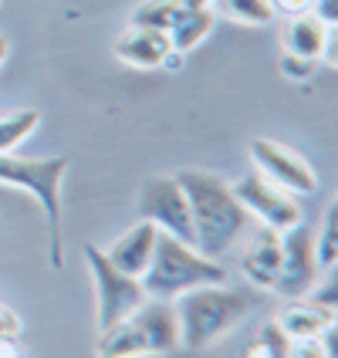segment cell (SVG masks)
<instances>
[{
	"instance_id": "obj_8",
	"label": "cell",
	"mask_w": 338,
	"mask_h": 358,
	"mask_svg": "<svg viewBox=\"0 0 338 358\" xmlns=\"http://www.w3.org/2000/svg\"><path fill=\"white\" fill-rule=\"evenodd\" d=\"M318 278L321 267L315 260V230L301 220L281 234V271L274 291L281 298H308Z\"/></svg>"
},
{
	"instance_id": "obj_27",
	"label": "cell",
	"mask_w": 338,
	"mask_h": 358,
	"mask_svg": "<svg viewBox=\"0 0 338 358\" xmlns=\"http://www.w3.org/2000/svg\"><path fill=\"white\" fill-rule=\"evenodd\" d=\"M179 64H183V55H179V51H169V55L162 58V64H160V68H169V71H176Z\"/></svg>"
},
{
	"instance_id": "obj_11",
	"label": "cell",
	"mask_w": 338,
	"mask_h": 358,
	"mask_svg": "<svg viewBox=\"0 0 338 358\" xmlns=\"http://www.w3.org/2000/svg\"><path fill=\"white\" fill-rule=\"evenodd\" d=\"M240 271L254 287L274 291L281 271V230L260 227L258 234L251 237V243H247L244 257H240Z\"/></svg>"
},
{
	"instance_id": "obj_25",
	"label": "cell",
	"mask_w": 338,
	"mask_h": 358,
	"mask_svg": "<svg viewBox=\"0 0 338 358\" xmlns=\"http://www.w3.org/2000/svg\"><path fill=\"white\" fill-rule=\"evenodd\" d=\"M271 3H274V10L284 14V17H298V14H308V10H311L315 0H271Z\"/></svg>"
},
{
	"instance_id": "obj_26",
	"label": "cell",
	"mask_w": 338,
	"mask_h": 358,
	"mask_svg": "<svg viewBox=\"0 0 338 358\" xmlns=\"http://www.w3.org/2000/svg\"><path fill=\"white\" fill-rule=\"evenodd\" d=\"M0 358H20L17 341H0Z\"/></svg>"
},
{
	"instance_id": "obj_18",
	"label": "cell",
	"mask_w": 338,
	"mask_h": 358,
	"mask_svg": "<svg viewBox=\"0 0 338 358\" xmlns=\"http://www.w3.org/2000/svg\"><path fill=\"white\" fill-rule=\"evenodd\" d=\"M213 10H223L230 20L237 24H251V27H264L278 17L274 3L271 0H217Z\"/></svg>"
},
{
	"instance_id": "obj_12",
	"label": "cell",
	"mask_w": 338,
	"mask_h": 358,
	"mask_svg": "<svg viewBox=\"0 0 338 358\" xmlns=\"http://www.w3.org/2000/svg\"><path fill=\"white\" fill-rule=\"evenodd\" d=\"M156 240H160L156 223L139 220L129 234H122V237L105 250V257H108L112 267H119L122 274H129V278H142V271L149 267V260H153V254H156Z\"/></svg>"
},
{
	"instance_id": "obj_21",
	"label": "cell",
	"mask_w": 338,
	"mask_h": 358,
	"mask_svg": "<svg viewBox=\"0 0 338 358\" xmlns=\"http://www.w3.org/2000/svg\"><path fill=\"white\" fill-rule=\"evenodd\" d=\"M315 64H318V61H308V58H298V55L281 51V75H288V78H295V81H308V78H311Z\"/></svg>"
},
{
	"instance_id": "obj_9",
	"label": "cell",
	"mask_w": 338,
	"mask_h": 358,
	"mask_svg": "<svg viewBox=\"0 0 338 358\" xmlns=\"http://www.w3.org/2000/svg\"><path fill=\"white\" fill-rule=\"evenodd\" d=\"M139 217L156 223L160 234L193 243V217H190V203H186V193L176 176H156L142 182Z\"/></svg>"
},
{
	"instance_id": "obj_6",
	"label": "cell",
	"mask_w": 338,
	"mask_h": 358,
	"mask_svg": "<svg viewBox=\"0 0 338 358\" xmlns=\"http://www.w3.org/2000/svg\"><path fill=\"white\" fill-rule=\"evenodd\" d=\"M81 250H85V264H88L92 284H95V328L108 331L115 321H122L129 311L139 308L146 301V291H142L139 278H129V274H122L119 267H112L105 250H99L95 243H85Z\"/></svg>"
},
{
	"instance_id": "obj_23",
	"label": "cell",
	"mask_w": 338,
	"mask_h": 358,
	"mask_svg": "<svg viewBox=\"0 0 338 358\" xmlns=\"http://www.w3.org/2000/svg\"><path fill=\"white\" fill-rule=\"evenodd\" d=\"M17 338H20V318L7 304H0V341H17Z\"/></svg>"
},
{
	"instance_id": "obj_7",
	"label": "cell",
	"mask_w": 338,
	"mask_h": 358,
	"mask_svg": "<svg viewBox=\"0 0 338 358\" xmlns=\"http://www.w3.org/2000/svg\"><path fill=\"white\" fill-rule=\"evenodd\" d=\"M230 189H234V196L240 199V206L251 213V217H258L264 227H271V230H288V227H295L304 220L301 213V203L295 193H288L284 186H278L274 179H267L264 173H247V176H240L237 182H230Z\"/></svg>"
},
{
	"instance_id": "obj_3",
	"label": "cell",
	"mask_w": 338,
	"mask_h": 358,
	"mask_svg": "<svg viewBox=\"0 0 338 358\" xmlns=\"http://www.w3.org/2000/svg\"><path fill=\"white\" fill-rule=\"evenodd\" d=\"M179 348V331L169 301L146 298L115 321L108 331H99L95 358H162Z\"/></svg>"
},
{
	"instance_id": "obj_24",
	"label": "cell",
	"mask_w": 338,
	"mask_h": 358,
	"mask_svg": "<svg viewBox=\"0 0 338 358\" xmlns=\"http://www.w3.org/2000/svg\"><path fill=\"white\" fill-rule=\"evenodd\" d=\"M308 14H315L325 27H335L338 24V0H315Z\"/></svg>"
},
{
	"instance_id": "obj_19",
	"label": "cell",
	"mask_w": 338,
	"mask_h": 358,
	"mask_svg": "<svg viewBox=\"0 0 338 358\" xmlns=\"http://www.w3.org/2000/svg\"><path fill=\"white\" fill-rule=\"evenodd\" d=\"M38 108H20V112H10V115H0V152H14L20 142L38 129Z\"/></svg>"
},
{
	"instance_id": "obj_13",
	"label": "cell",
	"mask_w": 338,
	"mask_h": 358,
	"mask_svg": "<svg viewBox=\"0 0 338 358\" xmlns=\"http://www.w3.org/2000/svg\"><path fill=\"white\" fill-rule=\"evenodd\" d=\"M115 58H122L132 68H160L162 58L173 51L169 34L156 31V27H139V24H129V31L115 41Z\"/></svg>"
},
{
	"instance_id": "obj_5",
	"label": "cell",
	"mask_w": 338,
	"mask_h": 358,
	"mask_svg": "<svg viewBox=\"0 0 338 358\" xmlns=\"http://www.w3.org/2000/svg\"><path fill=\"white\" fill-rule=\"evenodd\" d=\"M71 159L68 156H48V159H20L14 152H0V182L17 186L41 206L51 234V264H64V247H61V182L68 173Z\"/></svg>"
},
{
	"instance_id": "obj_10",
	"label": "cell",
	"mask_w": 338,
	"mask_h": 358,
	"mask_svg": "<svg viewBox=\"0 0 338 358\" xmlns=\"http://www.w3.org/2000/svg\"><path fill=\"white\" fill-rule=\"evenodd\" d=\"M251 159L258 166V173H264L267 179H274L278 186H284L288 193L295 196H308L318 189V176L311 169V162H304L284 142H274V139H251Z\"/></svg>"
},
{
	"instance_id": "obj_20",
	"label": "cell",
	"mask_w": 338,
	"mask_h": 358,
	"mask_svg": "<svg viewBox=\"0 0 338 358\" xmlns=\"http://www.w3.org/2000/svg\"><path fill=\"white\" fill-rule=\"evenodd\" d=\"M288 345H291V338L281 331L278 321H267L264 331L258 335V341L251 345L247 358H288Z\"/></svg>"
},
{
	"instance_id": "obj_28",
	"label": "cell",
	"mask_w": 338,
	"mask_h": 358,
	"mask_svg": "<svg viewBox=\"0 0 338 358\" xmlns=\"http://www.w3.org/2000/svg\"><path fill=\"white\" fill-rule=\"evenodd\" d=\"M7 51H10V44H7V38L0 34V64H3V58H7Z\"/></svg>"
},
{
	"instance_id": "obj_2",
	"label": "cell",
	"mask_w": 338,
	"mask_h": 358,
	"mask_svg": "<svg viewBox=\"0 0 338 358\" xmlns=\"http://www.w3.org/2000/svg\"><path fill=\"white\" fill-rule=\"evenodd\" d=\"M169 304H173V318H176L179 348H190V352H203V348L217 345L220 338H227L251 311L247 298L223 284L190 287V291L176 294Z\"/></svg>"
},
{
	"instance_id": "obj_4",
	"label": "cell",
	"mask_w": 338,
	"mask_h": 358,
	"mask_svg": "<svg viewBox=\"0 0 338 358\" xmlns=\"http://www.w3.org/2000/svg\"><path fill=\"white\" fill-rule=\"evenodd\" d=\"M227 280V267L213 257H203L193 243L160 234L156 240V254L149 260V267L142 271V291L146 298L156 301H173L176 294L199 287V284H220Z\"/></svg>"
},
{
	"instance_id": "obj_16",
	"label": "cell",
	"mask_w": 338,
	"mask_h": 358,
	"mask_svg": "<svg viewBox=\"0 0 338 358\" xmlns=\"http://www.w3.org/2000/svg\"><path fill=\"white\" fill-rule=\"evenodd\" d=\"M213 20H217V10H210V7H203V10H186V14L173 24V31H169L173 51H179V55L193 51L199 41L213 31Z\"/></svg>"
},
{
	"instance_id": "obj_17",
	"label": "cell",
	"mask_w": 338,
	"mask_h": 358,
	"mask_svg": "<svg viewBox=\"0 0 338 358\" xmlns=\"http://www.w3.org/2000/svg\"><path fill=\"white\" fill-rule=\"evenodd\" d=\"M315 260H318L321 274L335 271L338 264V203H328L318 230H315Z\"/></svg>"
},
{
	"instance_id": "obj_22",
	"label": "cell",
	"mask_w": 338,
	"mask_h": 358,
	"mask_svg": "<svg viewBox=\"0 0 338 358\" xmlns=\"http://www.w3.org/2000/svg\"><path fill=\"white\" fill-rule=\"evenodd\" d=\"M288 358H332V355H328V348H325L321 335H315V338H291V345H288Z\"/></svg>"
},
{
	"instance_id": "obj_1",
	"label": "cell",
	"mask_w": 338,
	"mask_h": 358,
	"mask_svg": "<svg viewBox=\"0 0 338 358\" xmlns=\"http://www.w3.org/2000/svg\"><path fill=\"white\" fill-rule=\"evenodd\" d=\"M176 179L186 193L190 217H193V247L203 257L213 260L230 254V247L244 237L251 223V213L240 206L230 182L203 169H183L176 173Z\"/></svg>"
},
{
	"instance_id": "obj_15",
	"label": "cell",
	"mask_w": 338,
	"mask_h": 358,
	"mask_svg": "<svg viewBox=\"0 0 338 358\" xmlns=\"http://www.w3.org/2000/svg\"><path fill=\"white\" fill-rule=\"evenodd\" d=\"M278 324L288 338H315L328 324H335V315L332 311H321L318 304H311V301H304V304L288 308L278 318Z\"/></svg>"
},
{
	"instance_id": "obj_14",
	"label": "cell",
	"mask_w": 338,
	"mask_h": 358,
	"mask_svg": "<svg viewBox=\"0 0 338 358\" xmlns=\"http://www.w3.org/2000/svg\"><path fill=\"white\" fill-rule=\"evenodd\" d=\"M335 27H325L315 14H298V17L288 20L284 34H281V48L288 55H298V58H308V61H318L325 44L332 38Z\"/></svg>"
}]
</instances>
